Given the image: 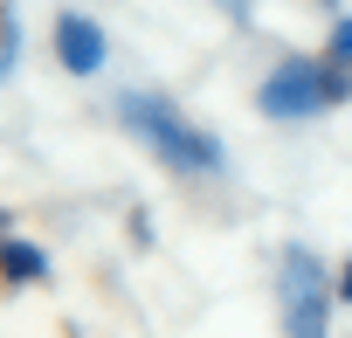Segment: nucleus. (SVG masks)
<instances>
[{
	"instance_id": "nucleus-7",
	"label": "nucleus",
	"mask_w": 352,
	"mask_h": 338,
	"mask_svg": "<svg viewBox=\"0 0 352 338\" xmlns=\"http://www.w3.org/2000/svg\"><path fill=\"white\" fill-rule=\"evenodd\" d=\"M324 56L352 69V14H338V21H331V42H324Z\"/></svg>"
},
{
	"instance_id": "nucleus-8",
	"label": "nucleus",
	"mask_w": 352,
	"mask_h": 338,
	"mask_svg": "<svg viewBox=\"0 0 352 338\" xmlns=\"http://www.w3.org/2000/svg\"><path fill=\"white\" fill-rule=\"evenodd\" d=\"M14 49H21V35H14V8H0V76L14 69Z\"/></svg>"
},
{
	"instance_id": "nucleus-6",
	"label": "nucleus",
	"mask_w": 352,
	"mask_h": 338,
	"mask_svg": "<svg viewBox=\"0 0 352 338\" xmlns=\"http://www.w3.org/2000/svg\"><path fill=\"white\" fill-rule=\"evenodd\" d=\"M345 97H352V69L324 56V104H345Z\"/></svg>"
},
{
	"instance_id": "nucleus-3",
	"label": "nucleus",
	"mask_w": 352,
	"mask_h": 338,
	"mask_svg": "<svg viewBox=\"0 0 352 338\" xmlns=\"http://www.w3.org/2000/svg\"><path fill=\"white\" fill-rule=\"evenodd\" d=\"M256 104H263L270 117H283V124H297V117L324 111V63H318V56H283V63L263 76Z\"/></svg>"
},
{
	"instance_id": "nucleus-1",
	"label": "nucleus",
	"mask_w": 352,
	"mask_h": 338,
	"mask_svg": "<svg viewBox=\"0 0 352 338\" xmlns=\"http://www.w3.org/2000/svg\"><path fill=\"white\" fill-rule=\"evenodd\" d=\"M118 111H124V124H131V131H138V138L173 166V173H221V166H228L221 138H214V131H201L187 111H173L159 90H131Z\"/></svg>"
},
{
	"instance_id": "nucleus-4",
	"label": "nucleus",
	"mask_w": 352,
	"mask_h": 338,
	"mask_svg": "<svg viewBox=\"0 0 352 338\" xmlns=\"http://www.w3.org/2000/svg\"><path fill=\"white\" fill-rule=\"evenodd\" d=\"M56 63L69 76H97L104 69V28L90 14H56Z\"/></svg>"
},
{
	"instance_id": "nucleus-10",
	"label": "nucleus",
	"mask_w": 352,
	"mask_h": 338,
	"mask_svg": "<svg viewBox=\"0 0 352 338\" xmlns=\"http://www.w3.org/2000/svg\"><path fill=\"white\" fill-rule=\"evenodd\" d=\"M221 8H228V14H249V0H221Z\"/></svg>"
},
{
	"instance_id": "nucleus-9",
	"label": "nucleus",
	"mask_w": 352,
	"mask_h": 338,
	"mask_svg": "<svg viewBox=\"0 0 352 338\" xmlns=\"http://www.w3.org/2000/svg\"><path fill=\"white\" fill-rule=\"evenodd\" d=\"M331 290H338V304H352V262H345V269L331 276Z\"/></svg>"
},
{
	"instance_id": "nucleus-5",
	"label": "nucleus",
	"mask_w": 352,
	"mask_h": 338,
	"mask_svg": "<svg viewBox=\"0 0 352 338\" xmlns=\"http://www.w3.org/2000/svg\"><path fill=\"white\" fill-rule=\"evenodd\" d=\"M0 276H8V283H42V276H49V256H42L35 242L0 235Z\"/></svg>"
},
{
	"instance_id": "nucleus-2",
	"label": "nucleus",
	"mask_w": 352,
	"mask_h": 338,
	"mask_svg": "<svg viewBox=\"0 0 352 338\" xmlns=\"http://www.w3.org/2000/svg\"><path fill=\"white\" fill-rule=\"evenodd\" d=\"M276 304H283V338H331L338 290H331V269L304 242H290L283 262H276Z\"/></svg>"
}]
</instances>
